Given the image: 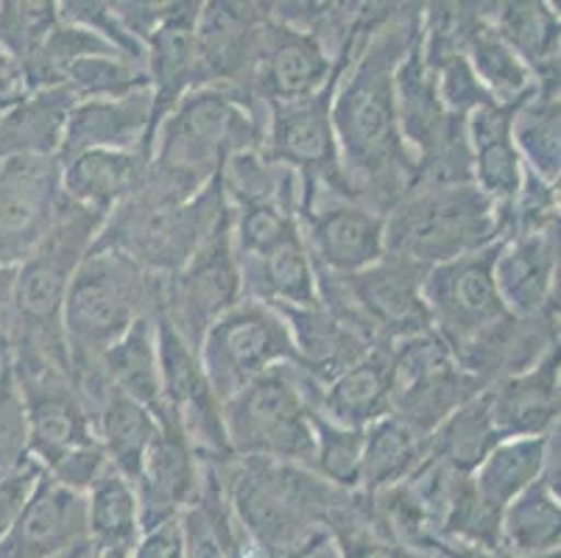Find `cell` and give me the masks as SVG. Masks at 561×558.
<instances>
[{"label": "cell", "mask_w": 561, "mask_h": 558, "mask_svg": "<svg viewBox=\"0 0 561 558\" xmlns=\"http://www.w3.org/2000/svg\"><path fill=\"white\" fill-rule=\"evenodd\" d=\"M422 7L394 3L360 39L335 84L333 129L346 191L389 215L416 187L397 112V68L420 37Z\"/></svg>", "instance_id": "obj_1"}, {"label": "cell", "mask_w": 561, "mask_h": 558, "mask_svg": "<svg viewBox=\"0 0 561 558\" xmlns=\"http://www.w3.org/2000/svg\"><path fill=\"white\" fill-rule=\"evenodd\" d=\"M265 106L227 87L187 92L157 126L151 160L135 198L151 204H185L210 187L224 162L247 148H263Z\"/></svg>", "instance_id": "obj_2"}, {"label": "cell", "mask_w": 561, "mask_h": 558, "mask_svg": "<svg viewBox=\"0 0 561 558\" xmlns=\"http://www.w3.org/2000/svg\"><path fill=\"white\" fill-rule=\"evenodd\" d=\"M218 472L249 558H302L330 542V522L346 491L308 467L232 455Z\"/></svg>", "instance_id": "obj_3"}, {"label": "cell", "mask_w": 561, "mask_h": 558, "mask_svg": "<svg viewBox=\"0 0 561 558\" xmlns=\"http://www.w3.org/2000/svg\"><path fill=\"white\" fill-rule=\"evenodd\" d=\"M160 299L162 276L149 274L115 249L93 246V252L81 260L65 296L62 327L73 383L90 411L110 388L101 375L104 352L135 321L160 314Z\"/></svg>", "instance_id": "obj_4"}, {"label": "cell", "mask_w": 561, "mask_h": 558, "mask_svg": "<svg viewBox=\"0 0 561 558\" xmlns=\"http://www.w3.org/2000/svg\"><path fill=\"white\" fill-rule=\"evenodd\" d=\"M503 235V218L476 182L416 187L386 215V254L422 269L483 252Z\"/></svg>", "instance_id": "obj_5"}, {"label": "cell", "mask_w": 561, "mask_h": 558, "mask_svg": "<svg viewBox=\"0 0 561 558\" xmlns=\"http://www.w3.org/2000/svg\"><path fill=\"white\" fill-rule=\"evenodd\" d=\"M229 453L308 467L313 460V402L294 363L272 368L224 402Z\"/></svg>", "instance_id": "obj_6"}, {"label": "cell", "mask_w": 561, "mask_h": 558, "mask_svg": "<svg viewBox=\"0 0 561 558\" xmlns=\"http://www.w3.org/2000/svg\"><path fill=\"white\" fill-rule=\"evenodd\" d=\"M229 204L213 182L185 204H151L129 196L104 221L95 246L115 249L157 276H171L198 252Z\"/></svg>", "instance_id": "obj_7"}, {"label": "cell", "mask_w": 561, "mask_h": 558, "mask_svg": "<svg viewBox=\"0 0 561 558\" xmlns=\"http://www.w3.org/2000/svg\"><path fill=\"white\" fill-rule=\"evenodd\" d=\"M427 269L411 260L386 254L380 263L358 274L316 271L319 301L346 321L369 332L377 344H397L433 330L422 285Z\"/></svg>", "instance_id": "obj_8"}, {"label": "cell", "mask_w": 561, "mask_h": 558, "mask_svg": "<svg viewBox=\"0 0 561 558\" xmlns=\"http://www.w3.org/2000/svg\"><path fill=\"white\" fill-rule=\"evenodd\" d=\"M389 346L394 363L391 417L408 424L416 436L431 439L458 408L489 388L453 357L450 346L436 330Z\"/></svg>", "instance_id": "obj_9"}, {"label": "cell", "mask_w": 561, "mask_h": 558, "mask_svg": "<svg viewBox=\"0 0 561 558\" xmlns=\"http://www.w3.org/2000/svg\"><path fill=\"white\" fill-rule=\"evenodd\" d=\"M198 357L218 399L227 402L265 372L297 363V350L277 307L243 296L207 330Z\"/></svg>", "instance_id": "obj_10"}, {"label": "cell", "mask_w": 561, "mask_h": 558, "mask_svg": "<svg viewBox=\"0 0 561 558\" xmlns=\"http://www.w3.org/2000/svg\"><path fill=\"white\" fill-rule=\"evenodd\" d=\"M241 299V265L232 243V213L227 207L198 252L176 274L162 276L157 316L198 350L207 330Z\"/></svg>", "instance_id": "obj_11"}, {"label": "cell", "mask_w": 561, "mask_h": 558, "mask_svg": "<svg viewBox=\"0 0 561 558\" xmlns=\"http://www.w3.org/2000/svg\"><path fill=\"white\" fill-rule=\"evenodd\" d=\"M299 232L316 271L358 274L386 258V215L330 184L305 182Z\"/></svg>", "instance_id": "obj_12"}, {"label": "cell", "mask_w": 561, "mask_h": 558, "mask_svg": "<svg viewBox=\"0 0 561 558\" xmlns=\"http://www.w3.org/2000/svg\"><path fill=\"white\" fill-rule=\"evenodd\" d=\"M346 61L350 59H333L308 31L272 18L265 3V18L254 37L252 65L243 81V99L260 106L310 99L339 81Z\"/></svg>", "instance_id": "obj_13"}, {"label": "cell", "mask_w": 561, "mask_h": 558, "mask_svg": "<svg viewBox=\"0 0 561 558\" xmlns=\"http://www.w3.org/2000/svg\"><path fill=\"white\" fill-rule=\"evenodd\" d=\"M162 375V417L173 419L196 449L198 460L224 464L232 458L224 428V402L204 372L196 346H191L165 319L157 316Z\"/></svg>", "instance_id": "obj_14"}, {"label": "cell", "mask_w": 561, "mask_h": 558, "mask_svg": "<svg viewBox=\"0 0 561 558\" xmlns=\"http://www.w3.org/2000/svg\"><path fill=\"white\" fill-rule=\"evenodd\" d=\"M497 243L483 252L433 265L425 274L422 296L431 314V324L445 338L453 357L469 341H476L483 330L508 316L506 305L500 299L497 283H494Z\"/></svg>", "instance_id": "obj_15"}, {"label": "cell", "mask_w": 561, "mask_h": 558, "mask_svg": "<svg viewBox=\"0 0 561 558\" xmlns=\"http://www.w3.org/2000/svg\"><path fill=\"white\" fill-rule=\"evenodd\" d=\"M62 166L56 157L18 153L0 160V263L23 265L62 209Z\"/></svg>", "instance_id": "obj_16"}, {"label": "cell", "mask_w": 561, "mask_h": 558, "mask_svg": "<svg viewBox=\"0 0 561 558\" xmlns=\"http://www.w3.org/2000/svg\"><path fill=\"white\" fill-rule=\"evenodd\" d=\"M335 84L310 99L265 106L263 151L272 160L294 168L305 182H321L346 191L333 129Z\"/></svg>", "instance_id": "obj_17"}, {"label": "cell", "mask_w": 561, "mask_h": 558, "mask_svg": "<svg viewBox=\"0 0 561 558\" xmlns=\"http://www.w3.org/2000/svg\"><path fill=\"white\" fill-rule=\"evenodd\" d=\"M87 545V494L43 472L9 534L0 539V558H68Z\"/></svg>", "instance_id": "obj_18"}, {"label": "cell", "mask_w": 561, "mask_h": 558, "mask_svg": "<svg viewBox=\"0 0 561 558\" xmlns=\"http://www.w3.org/2000/svg\"><path fill=\"white\" fill-rule=\"evenodd\" d=\"M20 391L28 413V453L43 472L68 455L99 444L95 417L76 388L73 377L20 383Z\"/></svg>", "instance_id": "obj_19"}, {"label": "cell", "mask_w": 561, "mask_h": 558, "mask_svg": "<svg viewBox=\"0 0 561 558\" xmlns=\"http://www.w3.org/2000/svg\"><path fill=\"white\" fill-rule=\"evenodd\" d=\"M198 14L202 3L173 0L162 23L146 39V73L154 95L157 126L187 92L210 84L198 43Z\"/></svg>", "instance_id": "obj_20"}, {"label": "cell", "mask_w": 561, "mask_h": 558, "mask_svg": "<svg viewBox=\"0 0 561 558\" xmlns=\"http://www.w3.org/2000/svg\"><path fill=\"white\" fill-rule=\"evenodd\" d=\"M154 95L137 90L124 99L79 101L65 123V137L56 160L65 162L84 151H137L149 153L154 146Z\"/></svg>", "instance_id": "obj_21"}, {"label": "cell", "mask_w": 561, "mask_h": 558, "mask_svg": "<svg viewBox=\"0 0 561 558\" xmlns=\"http://www.w3.org/2000/svg\"><path fill=\"white\" fill-rule=\"evenodd\" d=\"M140 500V525L151 531L191 509L202 489V460L173 419L160 417V433L151 444L135 483Z\"/></svg>", "instance_id": "obj_22"}, {"label": "cell", "mask_w": 561, "mask_h": 558, "mask_svg": "<svg viewBox=\"0 0 561 558\" xmlns=\"http://www.w3.org/2000/svg\"><path fill=\"white\" fill-rule=\"evenodd\" d=\"M561 238L553 227H523L497 243L494 283L506 310L517 319L539 316L548 307L559 265Z\"/></svg>", "instance_id": "obj_23"}, {"label": "cell", "mask_w": 561, "mask_h": 558, "mask_svg": "<svg viewBox=\"0 0 561 558\" xmlns=\"http://www.w3.org/2000/svg\"><path fill=\"white\" fill-rule=\"evenodd\" d=\"M277 310L285 316L294 338V350H297L294 366L316 386H328L344 368L355 366L377 346L369 332L328 310L321 301L313 307H277Z\"/></svg>", "instance_id": "obj_24"}, {"label": "cell", "mask_w": 561, "mask_h": 558, "mask_svg": "<svg viewBox=\"0 0 561 558\" xmlns=\"http://www.w3.org/2000/svg\"><path fill=\"white\" fill-rule=\"evenodd\" d=\"M514 112L517 110L512 106L486 104L467 117L472 182L494 204L506 235L512 227V209L523 193V168L514 143Z\"/></svg>", "instance_id": "obj_25"}, {"label": "cell", "mask_w": 561, "mask_h": 558, "mask_svg": "<svg viewBox=\"0 0 561 558\" xmlns=\"http://www.w3.org/2000/svg\"><path fill=\"white\" fill-rule=\"evenodd\" d=\"M310 402L321 417L352 430H366L391 413L394 399V363L391 346L377 344L355 366L344 368L328 386L308 380Z\"/></svg>", "instance_id": "obj_26"}, {"label": "cell", "mask_w": 561, "mask_h": 558, "mask_svg": "<svg viewBox=\"0 0 561 558\" xmlns=\"http://www.w3.org/2000/svg\"><path fill=\"white\" fill-rule=\"evenodd\" d=\"M561 350H550L534 368L489 386V408L503 439L542 436L559 413Z\"/></svg>", "instance_id": "obj_27"}, {"label": "cell", "mask_w": 561, "mask_h": 558, "mask_svg": "<svg viewBox=\"0 0 561 558\" xmlns=\"http://www.w3.org/2000/svg\"><path fill=\"white\" fill-rule=\"evenodd\" d=\"M456 34L469 68L494 104L517 110L530 90L528 65L500 37L481 7L456 3Z\"/></svg>", "instance_id": "obj_28"}, {"label": "cell", "mask_w": 561, "mask_h": 558, "mask_svg": "<svg viewBox=\"0 0 561 558\" xmlns=\"http://www.w3.org/2000/svg\"><path fill=\"white\" fill-rule=\"evenodd\" d=\"M149 153L137 151H84L62 166V193L68 202L110 218L131 193L149 168Z\"/></svg>", "instance_id": "obj_29"}, {"label": "cell", "mask_w": 561, "mask_h": 558, "mask_svg": "<svg viewBox=\"0 0 561 558\" xmlns=\"http://www.w3.org/2000/svg\"><path fill=\"white\" fill-rule=\"evenodd\" d=\"M243 280V296L272 307H313L319 305L316 265L308 254L302 232L279 243L263 258L238 260Z\"/></svg>", "instance_id": "obj_30"}, {"label": "cell", "mask_w": 561, "mask_h": 558, "mask_svg": "<svg viewBox=\"0 0 561 558\" xmlns=\"http://www.w3.org/2000/svg\"><path fill=\"white\" fill-rule=\"evenodd\" d=\"M93 417L95 433H99L101 449H104L110 467L137 483L146 455L160 433V417L112 386L93 406Z\"/></svg>", "instance_id": "obj_31"}, {"label": "cell", "mask_w": 561, "mask_h": 558, "mask_svg": "<svg viewBox=\"0 0 561 558\" xmlns=\"http://www.w3.org/2000/svg\"><path fill=\"white\" fill-rule=\"evenodd\" d=\"M73 104L76 99L65 87L28 92L18 106L0 115V160L18 153L56 157Z\"/></svg>", "instance_id": "obj_32"}, {"label": "cell", "mask_w": 561, "mask_h": 558, "mask_svg": "<svg viewBox=\"0 0 561 558\" xmlns=\"http://www.w3.org/2000/svg\"><path fill=\"white\" fill-rule=\"evenodd\" d=\"M101 375L112 388L124 391L135 402L162 417V375L157 316L135 321L121 341L101 357Z\"/></svg>", "instance_id": "obj_33"}, {"label": "cell", "mask_w": 561, "mask_h": 558, "mask_svg": "<svg viewBox=\"0 0 561 558\" xmlns=\"http://www.w3.org/2000/svg\"><path fill=\"white\" fill-rule=\"evenodd\" d=\"M500 553L506 558H561V503L542 480L503 511Z\"/></svg>", "instance_id": "obj_34"}, {"label": "cell", "mask_w": 561, "mask_h": 558, "mask_svg": "<svg viewBox=\"0 0 561 558\" xmlns=\"http://www.w3.org/2000/svg\"><path fill=\"white\" fill-rule=\"evenodd\" d=\"M545 453H548V436L503 439L472 472L476 491L483 503L494 514L503 516L512 500H517L525 489L542 480Z\"/></svg>", "instance_id": "obj_35"}, {"label": "cell", "mask_w": 561, "mask_h": 558, "mask_svg": "<svg viewBox=\"0 0 561 558\" xmlns=\"http://www.w3.org/2000/svg\"><path fill=\"white\" fill-rule=\"evenodd\" d=\"M427 453V439L416 436L397 417H382L364 430V460H360V489L364 494L394 489L416 472Z\"/></svg>", "instance_id": "obj_36"}, {"label": "cell", "mask_w": 561, "mask_h": 558, "mask_svg": "<svg viewBox=\"0 0 561 558\" xmlns=\"http://www.w3.org/2000/svg\"><path fill=\"white\" fill-rule=\"evenodd\" d=\"M500 442L503 436L494 428L489 391H481L427 439V455L442 460L453 472L472 475Z\"/></svg>", "instance_id": "obj_37"}, {"label": "cell", "mask_w": 561, "mask_h": 558, "mask_svg": "<svg viewBox=\"0 0 561 558\" xmlns=\"http://www.w3.org/2000/svg\"><path fill=\"white\" fill-rule=\"evenodd\" d=\"M87 525L95 550H110V547L131 550L142 534L135 483L106 467L93 489L87 491Z\"/></svg>", "instance_id": "obj_38"}, {"label": "cell", "mask_w": 561, "mask_h": 558, "mask_svg": "<svg viewBox=\"0 0 561 558\" xmlns=\"http://www.w3.org/2000/svg\"><path fill=\"white\" fill-rule=\"evenodd\" d=\"M330 542L339 558H416L377 525L364 491H346L330 522Z\"/></svg>", "instance_id": "obj_39"}, {"label": "cell", "mask_w": 561, "mask_h": 558, "mask_svg": "<svg viewBox=\"0 0 561 558\" xmlns=\"http://www.w3.org/2000/svg\"><path fill=\"white\" fill-rule=\"evenodd\" d=\"M360 460H364V430H352L330 422L313 408V460L310 472L341 491L360 489Z\"/></svg>", "instance_id": "obj_40"}, {"label": "cell", "mask_w": 561, "mask_h": 558, "mask_svg": "<svg viewBox=\"0 0 561 558\" xmlns=\"http://www.w3.org/2000/svg\"><path fill=\"white\" fill-rule=\"evenodd\" d=\"M232 213V243L238 260L263 258L279 243L299 235V215L283 204H247L229 207Z\"/></svg>", "instance_id": "obj_41"}, {"label": "cell", "mask_w": 561, "mask_h": 558, "mask_svg": "<svg viewBox=\"0 0 561 558\" xmlns=\"http://www.w3.org/2000/svg\"><path fill=\"white\" fill-rule=\"evenodd\" d=\"M486 12L489 23L523 61H542L559 39V23L542 3H506Z\"/></svg>", "instance_id": "obj_42"}, {"label": "cell", "mask_w": 561, "mask_h": 558, "mask_svg": "<svg viewBox=\"0 0 561 558\" xmlns=\"http://www.w3.org/2000/svg\"><path fill=\"white\" fill-rule=\"evenodd\" d=\"M28 453V413L12 361L0 372V475L18 472L32 464Z\"/></svg>", "instance_id": "obj_43"}, {"label": "cell", "mask_w": 561, "mask_h": 558, "mask_svg": "<svg viewBox=\"0 0 561 558\" xmlns=\"http://www.w3.org/2000/svg\"><path fill=\"white\" fill-rule=\"evenodd\" d=\"M59 20V3H0V45L23 61L32 56V50L43 43L50 25Z\"/></svg>", "instance_id": "obj_44"}, {"label": "cell", "mask_w": 561, "mask_h": 558, "mask_svg": "<svg viewBox=\"0 0 561 558\" xmlns=\"http://www.w3.org/2000/svg\"><path fill=\"white\" fill-rule=\"evenodd\" d=\"M182 531H185L182 558H227L216 511L204 498H196L191 509L182 511Z\"/></svg>", "instance_id": "obj_45"}, {"label": "cell", "mask_w": 561, "mask_h": 558, "mask_svg": "<svg viewBox=\"0 0 561 558\" xmlns=\"http://www.w3.org/2000/svg\"><path fill=\"white\" fill-rule=\"evenodd\" d=\"M39 475H43V467H39L37 460L25 464L18 472L0 475V539L9 534V528L20 516L25 500H28L32 489L37 486Z\"/></svg>", "instance_id": "obj_46"}, {"label": "cell", "mask_w": 561, "mask_h": 558, "mask_svg": "<svg viewBox=\"0 0 561 558\" xmlns=\"http://www.w3.org/2000/svg\"><path fill=\"white\" fill-rule=\"evenodd\" d=\"M185 556V531L182 516L168 520L151 531H142L129 558H182Z\"/></svg>", "instance_id": "obj_47"}, {"label": "cell", "mask_w": 561, "mask_h": 558, "mask_svg": "<svg viewBox=\"0 0 561 558\" xmlns=\"http://www.w3.org/2000/svg\"><path fill=\"white\" fill-rule=\"evenodd\" d=\"M28 95V84H25L23 68L18 65L12 54L0 45V115Z\"/></svg>", "instance_id": "obj_48"}, {"label": "cell", "mask_w": 561, "mask_h": 558, "mask_svg": "<svg viewBox=\"0 0 561 558\" xmlns=\"http://www.w3.org/2000/svg\"><path fill=\"white\" fill-rule=\"evenodd\" d=\"M542 483L553 491V498L561 503V424H559V430H556V436L548 439Z\"/></svg>", "instance_id": "obj_49"}, {"label": "cell", "mask_w": 561, "mask_h": 558, "mask_svg": "<svg viewBox=\"0 0 561 558\" xmlns=\"http://www.w3.org/2000/svg\"><path fill=\"white\" fill-rule=\"evenodd\" d=\"M14 276H18V269L12 265L0 263V316L9 310V301H12L14 291Z\"/></svg>", "instance_id": "obj_50"}, {"label": "cell", "mask_w": 561, "mask_h": 558, "mask_svg": "<svg viewBox=\"0 0 561 558\" xmlns=\"http://www.w3.org/2000/svg\"><path fill=\"white\" fill-rule=\"evenodd\" d=\"M12 361V350H9V330H7V314L0 316V372Z\"/></svg>", "instance_id": "obj_51"}, {"label": "cell", "mask_w": 561, "mask_h": 558, "mask_svg": "<svg viewBox=\"0 0 561 558\" xmlns=\"http://www.w3.org/2000/svg\"><path fill=\"white\" fill-rule=\"evenodd\" d=\"M302 558H339V556H335L333 542H324V545H319L316 550H310L308 556H302Z\"/></svg>", "instance_id": "obj_52"}, {"label": "cell", "mask_w": 561, "mask_h": 558, "mask_svg": "<svg viewBox=\"0 0 561 558\" xmlns=\"http://www.w3.org/2000/svg\"><path fill=\"white\" fill-rule=\"evenodd\" d=\"M129 547H110V550H95V558H129Z\"/></svg>", "instance_id": "obj_53"}, {"label": "cell", "mask_w": 561, "mask_h": 558, "mask_svg": "<svg viewBox=\"0 0 561 558\" xmlns=\"http://www.w3.org/2000/svg\"><path fill=\"white\" fill-rule=\"evenodd\" d=\"M93 550H95V547H93V542H90V545L81 547V550H76L73 556H68V558H87V556H90V553H93Z\"/></svg>", "instance_id": "obj_54"}, {"label": "cell", "mask_w": 561, "mask_h": 558, "mask_svg": "<svg viewBox=\"0 0 561 558\" xmlns=\"http://www.w3.org/2000/svg\"><path fill=\"white\" fill-rule=\"evenodd\" d=\"M87 558H95V550H93V553H90V556H87Z\"/></svg>", "instance_id": "obj_55"}, {"label": "cell", "mask_w": 561, "mask_h": 558, "mask_svg": "<svg viewBox=\"0 0 561 558\" xmlns=\"http://www.w3.org/2000/svg\"><path fill=\"white\" fill-rule=\"evenodd\" d=\"M416 558H431V556H416Z\"/></svg>", "instance_id": "obj_56"}, {"label": "cell", "mask_w": 561, "mask_h": 558, "mask_svg": "<svg viewBox=\"0 0 561 558\" xmlns=\"http://www.w3.org/2000/svg\"><path fill=\"white\" fill-rule=\"evenodd\" d=\"M559 388H561V383H559Z\"/></svg>", "instance_id": "obj_57"}]
</instances>
